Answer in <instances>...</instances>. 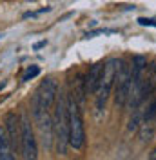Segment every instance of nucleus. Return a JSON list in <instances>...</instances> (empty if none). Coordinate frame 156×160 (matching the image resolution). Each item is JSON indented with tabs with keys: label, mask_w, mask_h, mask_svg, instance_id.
<instances>
[{
	"label": "nucleus",
	"mask_w": 156,
	"mask_h": 160,
	"mask_svg": "<svg viewBox=\"0 0 156 160\" xmlns=\"http://www.w3.org/2000/svg\"><path fill=\"white\" fill-rule=\"evenodd\" d=\"M13 148H11L9 137H7V131L6 128H0V160H13Z\"/></svg>",
	"instance_id": "nucleus-10"
},
{
	"label": "nucleus",
	"mask_w": 156,
	"mask_h": 160,
	"mask_svg": "<svg viewBox=\"0 0 156 160\" xmlns=\"http://www.w3.org/2000/svg\"><path fill=\"white\" fill-rule=\"evenodd\" d=\"M0 89H2V84H0Z\"/></svg>",
	"instance_id": "nucleus-19"
},
{
	"label": "nucleus",
	"mask_w": 156,
	"mask_h": 160,
	"mask_svg": "<svg viewBox=\"0 0 156 160\" xmlns=\"http://www.w3.org/2000/svg\"><path fill=\"white\" fill-rule=\"evenodd\" d=\"M153 137H154V128H153L149 122H145L144 128H142V131H140V138L145 142V140H151Z\"/></svg>",
	"instance_id": "nucleus-11"
},
{
	"label": "nucleus",
	"mask_w": 156,
	"mask_h": 160,
	"mask_svg": "<svg viewBox=\"0 0 156 160\" xmlns=\"http://www.w3.org/2000/svg\"><path fill=\"white\" fill-rule=\"evenodd\" d=\"M151 158H153V160H156V149L153 151V153H151Z\"/></svg>",
	"instance_id": "nucleus-18"
},
{
	"label": "nucleus",
	"mask_w": 156,
	"mask_h": 160,
	"mask_svg": "<svg viewBox=\"0 0 156 160\" xmlns=\"http://www.w3.org/2000/svg\"><path fill=\"white\" fill-rule=\"evenodd\" d=\"M102 68H104V64H95V66L89 69L87 77H85V80H84L85 95H89V93H95V89H96V84H98V78H100V73H102Z\"/></svg>",
	"instance_id": "nucleus-9"
},
{
	"label": "nucleus",
	"mask_w": 156,
	"mask_h": 160,
	"mask_svg": "<svg viewBox=\"0 0 156 160\" xmlns=\"http://www.w3.org/2000/svg\"><path fill=\"white\" fill-rule=\"evenodd\" d=\"M20 151H22V157L27 160H35L38 157L37 138H35V133H33L29 118L26 115L20 118Z\"/></svg>",
	"instance_id": "nucleus-4"
},
{
	"label": "nucleus",
	"mask_w": 156,
	"mask_h": 160,
	"mask_svg": "<svg viewBox=\"0 0 156 160\" xmlns=\"http://www.w3.org/2000/svg\"><path fill=\"white\" fill-rule=\"evenodd\" d=\"M115 86H116V95H115L116 106H125L127 95H129V86H131V66L122 62V60H120V66H118L116 71Z\"/></svg>",
	"instance_id": "nucleus-6"
},
{
	"label": "nucleus",
	"mask_w": 156,
	"mask_h": 160,
	"mask_svg": "<svg viewBox=\"0 0 156 160\" xmlns=\"http://www.w3.org/2000/svg\"><path fill=\"white\" fill-rule=\"evenodd\" d=\"M138 129V115H134L129 120V131H136Z\"/></svg>",
	"instance_id": "nucleus-15"
},
{
	"label": "nucleus",
	"mask_w": 156,
	"mask_h": 160,
	"mask_svg": "<svg viewBox=\"0 0 156 160\" xmlns=\"http://www.w3.org/2000/svg\"><path fill=\"white\" fill-rule=\"evenodd\" d=\"M6 131H7V137H9L13 153H15L17 149H20V118L15 113H9L6 117Z\"/></svg>",
	"instance_id": "nucleus-7"
},
{
	"label": "nucleus",
	"mask_w": 156,
	"mask_h": 160,
	"mask_svg": "<svg viewBox=\"0 0 156 160\" xmlns=\"http://www.w3.org/2000/svg\"><path fill=\"white\" fill-rule=\"evenodd\" d=\"M109 33H113V31H109V29H96V31H87V33H85V38H95L96 35H109Z\"/></svg>",
	"instance_id": "nucleus-14"
},
{
	"label": "nucleus",
	"mask_w": 156,
	"mask_h": 160,
	"mask_svg": "<svg viewBox=\"0 0 156 160\" xmlns=\"http://www.w3.org/2000/svg\"><path fill=\"white\" fill-rule=\"evenodd\" d=\"M140 26H147V28H156V18H145V17H140L138 18Z\"/></svg>",
	"instance_id": "nucleus-13"
},
{
	"label": "nucleus",
	"mask_w": 156,
	"mask_h": 160,
	"mask_svg": "<svg viewBox=\"0 0 156 160\" xmlns=\"http://www.w3.org/2000/svg\"><path fill=\"white\" fill-rule=\"evenodd\" d=\"M38 73H40V68H38V66H29V68H27V71L24 73V77H22V80H24V82H27V80L35 78V77H37Z\"/></svg>",
	"instance_id": "nucleus-12"
},
{
	"label": "nucleus",
	"mask_w": 156,
	"mask_h": 160,
	"mask_svg": "<svg viewBox=\"0 0 156 160\" xmlns=\"http://www.w3.org/2000/svg\"><path fill=\"white\" fill-rule=\"evenodd\" d=\"M46 44H47V42H46V40H42V42H38V44H35V49H40V48H44Z\"/></svg>",
	"instance_id": "nucleus-17"
},
{
	"label": "nucleus",
	"mask_w": 156,
	"mask_h": 160,
	"mask_svg": "<svg viewBox=\"0 0 156 160\" xmlns=\"http://www.w3.org/2000/svg\"><path fill=\"white\" fill-rule=\"evenodd\" d=\"M118 66H120V60L118 58H109L107 62L104 64V68H102V73H100V78H98V84H96V89H95L98 109H102V106L105 104L109 93H111L113 86H115Z\"/></svg>",
	"instance_id": "nucleus-2"
},
{
	"label": "nucleus",
	"mask_w": 156,
	"mask_h": 160,
	"mask_svg": "<svg viewBox=\"0 0 156 160\" xmlns=\"http://www.w3.org/2000/svg\"><path fill=\"white\" fill-rule=\"evenodd\" d=\"M56 93H58V84L53 78H46V80H42V84L38 86V89L35 91L31 102H33V104H38L40 109L49 111L53 108L55 100H56Z\"/></svg>",
	"instance_id": "nucleus-5"
},
{
	"label": "nucleus",
	"mask_w": 156,
	"mask_h": 160,
	"mask_svg": "<svg viewBox=\"0 0 156 160\" xmlns=\"http://www.w3.org/2000/svg\"><path fill=\"white\" fill-rule=\"evenodd\" d=\"M156 91V64L147 66L144 71V80H142V98L145 100Z\"/></svg>",
	"instance_id": "nucleus-8"
},
{
	"label": "nucleus",
	"mask_w": 156,
	"mask_h": 160,
	"mask_svg": "<svg viewBox=\"0 0 156 160\" xmlns=\"http://www.w3.org/2000/svg\"><path fill=\"white\" fill-rule=\"evenodd\" d=\"M49 11H51V8H44V9L35 11V13H26V15H24V18H29V17H37V15H42V13H49Z\"/></svg>",
	"instance_id": "nucleus-16"
},
{
	"label": "nucleus",
	"mask_w": 156,
	"mask_h": 160,
	"mask_svg": "<svg viewBox=\"0 0 156 160\" xmlns=\"http://www.w3.org/2000/svg\"><path fill=\"white\" fill-rule=\"evenodd\" d=\"M67 117H69V146L75 149H82L85 142V131L82 122V113L78 102L73 97L67 98Z\"/></svg>",
	"instance_id": "nucleus-3"
},
{
	"label": "nucleus",
	"mask_w": 156,
	"mask_h": 160,
	"mask_svg": "<svg viewBox=\"0 0 156 160\" xmlns=\"http://www.w3.org/2000/svg\"><path fill=\"white\" fill-rule=\"evenodd\" d=\"M55 118H53V138L56 142V151L60 155L67 153L69 146V117H67V97L64 91L56 93L55 100Z\"/></svg>",
	"instance_id": "nucleus-1"
}]
</instances>
